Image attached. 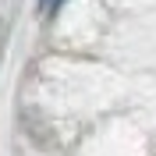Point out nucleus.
Wrapping results in <instances>:
<instances>
[{"instance_id":"1","label":"nucleus","mask_w":156,"mask_h":156,"mask_svg":"<svg viewBox=\"0 0 156 156\" xmlns=\"http://www.w3.org/2000/svg\"><path fill=\"white\" fill-rule=\"evenodd\" d=\"M68 4V0H39V14H53V11H60Z\"/></svg>"}]
</instances>
